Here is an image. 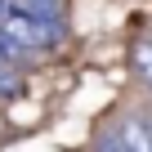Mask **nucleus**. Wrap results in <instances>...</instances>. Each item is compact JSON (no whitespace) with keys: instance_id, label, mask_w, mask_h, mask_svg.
<instances>
[{"instance_id":"obj_1","label":"nucleus","mask_w":152,"mask_h":152,"mask_svg":"<svg viewBox=\"0 0 152 152\" xmlns=\"http://www.w3.org/2000/svg\"><path fill=\"white\" fill-rule=\"evenodd\" d=\"M134 63H139V72L148 76V85H152V40H143V45L134 49Z\"/></svg>"},{"instance_id":"obj_2","label":"nucleus","mask_w":152,"mask_h":152,"mask_svg":"<svg viewBox=\"0 0 152 152\" xmlns=\"http://www.w3.org/2000/svg\"><path fill=\"white\" fill-rule=\"evenodd\" d=\"M18 90V76L9 72V63H0V94H14Z\"/></svg>"}]
</instances>
